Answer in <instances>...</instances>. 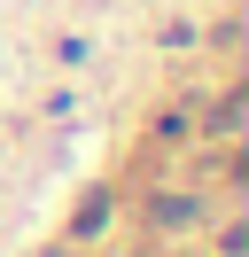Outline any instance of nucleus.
I'll list each match as a JSON object with an SVG mask.
<instances>
[{
    "mask_svg": "<svg viewBox=\"0 0 249 257\" xmlns=\"http://www.w3.org/2000/svg\"><path fill=\"white\" fill-rule=\"evenodd\" d=\"M101 226H109V195H93V203L78 210V234H101Z\"/></svg>",
    "mask_w": 249,
    "mask_h": 257,
    "instance_id": "f03ea898",
    "label": "nucleus"
},
{
    "mask_svg": "<svg viewBox=\"0 0 249 257\" xmlns=\"http://www.w3.org/2000/svg\"><path fill=\"white\" fill-rule=\"evenodd\" d=\"M156 226H195V195H187V203L164 195V203H156Z\"/></svg>",
    "mask_w": 249,
    "mask_h": 257,
    "instance_id": "f257e3e1",
    "label": "nucleus"
}]
</instances>
